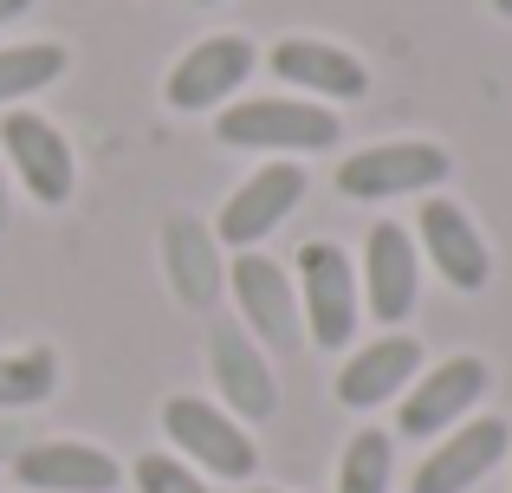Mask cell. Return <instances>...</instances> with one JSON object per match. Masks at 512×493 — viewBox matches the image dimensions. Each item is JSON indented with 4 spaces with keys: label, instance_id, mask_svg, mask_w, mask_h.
<instances>
[{
    "label": "cell",
    "instance_id": "1",
    "mask_svg": "<svg viewBox=\"0 0 512 493\" xmlns=\"http://www.w3.org/2000/svg\"><path fill=\"white\" fill-rule=\"evenodd\" d=\"M221 143H234V150H331L338 117L305 98H247L221 111Z\"/></svg>",
    "mask_w": 512,
    "mask_h": 493
},
{
    "label": "cell",
    "instance_id": "2",
    "mask_svg": "<svg viewBox=\"0 0 512 493\" xmlns=\"http://www.w3.org/2000/svg\"><path fill=\"white\" fill-rule=\"evenodd\" d=\"M163 429H169V442L182 448L188 461H201V468L221 474V481H247V474L260 468L253 435L240 429L234 416L208 409L201 396H169V403H163Z\"/></svg>",
    "mask_w": 512,
    "mask_h": 493
},
{
    "label": "cell",
    "instance_id": "3",
    "mask_svg": "<svg viewBox=\"0 0 512 493\" xmlns=\"http://www.w3.org/2000/svg\"><path fill=\"white\" fill-rule=\"evenodd\" d=\"M435 182H448L441 143H376V150H357L338 163V189L357 202H389V195L435 189Z\"/></svg>",
    "mask_w": 512,
    "mask_h": 493
},
{
    "label": "cell",
    "instance_id": "4",
    "mask_svg": "<svg viewBox=\"0 0 512 493\" xmlns=\"http://www.w3.org/2000/svg\"><path fill=\"white\" fill-rule=\"evenodd\" d=\"M299 286H305V325L325 351H344L357 331V273H350L344 247L312 241L299 247Z\"/></svg>",
    "mask_w": 512,
    "mask_h": 493
},
{
    "label": "cell",
    "instance_id": "5",
    "mask_svg": "<svg viewBox=\"0 0 512 493\" xmlns=\"http://www.w3.org/2000/svg\"><path fill=\"white\" fill-rule=\"evenodd\" d=\"M506 448H512V429H506V422H493V416L461 422V429H454L448 442H441L435 455L415 468V493H467L474 481H487V474L500 468Z\"/></svg>",
    "mask_w": 512,
    "mask_h": 493
},
{
    "label": "cell",
    "instance_id": "6",
    "mask_svg": "<svg viewBox=\"0 0 512 493\" xmlns=\"http://www.w3.org/2000/svg\"><path fill=\"white\" fill-rule=\"evenodd\" d=\"M299 202H305V169L299 163H266L253 182L234 189V202L221 208V228L214 234H221L227 247H253V241H266Z\"/></svg>",
    "mask_w": 512,
    "mask_h": 493
},
{
    "label": "cell",
    "instance_id": "7",
    "mask_svg": "<svg viewBox=\"0 0 512 493\" xmlns=\"http://www.w3.org/2000/svg\"><path fill=\"white\" fill-rule=\"evenodd\" d=\"M0 150L13 156V169H20V182L33 189V202H46V208H59V202H72V150H65V137L46 124V117H33V111H13L7 124H0Z\"/></svg>",
    "mask_w": 512,
    "mask_h": 493
},
{
    "label": "cell",
    "instance_id": "8",
    "mask_svg": "<svg viewBox=\"0 0 512 493\" xmlns=\"http://www.w3.org/2000/svg\"><path fill=\"white\" fill-rule=\"evenodd\" d=\"M415 292H422V260L409 247V228L396 221H376L370 247H363V299L383 325H402L415 312Z\"/></svg>",
    "mask_w": 512,
    "mask_h": 493
},
{
    "label": "cell",
    "instance_id": "9",
    "mask_svg": "<svg viewBox=\"0 0 512 493\" xmlns=\"http://www.w3.org/2000/svg\"><path fill=\"white\" fill-rule=\"evenodd\" d=\"M247 72H253V46L234 33H214L195 52H182V65L169 72V104L175 111H208V104L234 98L247 85Z\"/></svg>",
    "mask_w": 512,
    "mask_h": 493
},
{
    "label": "cell",
    "instance_id": "10",
    "mask_svg": "<svg viewBox=\"0 0 512 493\" xmlns=\"http://www.w3.org/2000/svg\"><path fill=\"white\" fill-rule=\"evenodd\" d=\"M227 286H234L240 299V318L253 325V338L266 344H299V292H292V279L279 273L273 260H260V253H240L234 273H227Z\"/></svg>",
    "mask_w": 512,
    "mask_h": 493
},
{
    "label": "cell",
    "instance_id": "11",
    "mask_svg": "<svg viewBox=\"0 0 512 493\" xmlns=\"http://www.w3.org/2000/svg\"><path fill=\"white\" fill-rule=\"evenodd\" d=\"M480 390H487V364H480V357H448L441 370H428V377L409 390L396 429L402 435H435V429H448V422H461V409L480 403Z\"/></svg>",
    "mask_w": 512,
    "mask_h": 493
},
{
    "label": "cell",
    "instance_id": "12",
    "mask_svg": "<svg viewBox=\"0 0 512 493\" xmlns=\"http://www.w3.org/2000/svg\"><path fill=\"white\" fill-rule=\"evenodd\" d=\"M422 253L435 260V273L448 279L454 292H480L487 273H493L487 241L474 234V221H467L454 202H428L422 208Z\"/></svg>",
    "mask_w": 512,
    "mask_h": 493
},
{
    "label": "cell",
    "instance_id": "13",
    "mask_svg": "<svg viewBox=\"0 0 512 493\" xmlns=\"http://www.w3.org/2000/svg\"><path fill=\"white\" fill-rule=\"evenodd\" d=\"M13 474L39 493H111L124 481L117 461L104 455V448H85V442H39L13 461Z\"/></svg>",
    "mask_w": 512,
    "mask_h": 493
},
{
    "label": "cell",
    "instance_id": "14",
    "mask_svg": "<svg viewBox=\"0 0 512 493\" xmlns=\"http://www.w3.org/2000/svg\"><path fill=\"white\" fill-rule=\"evenodd\" d=\"M415 370H422V344L402 338V331H389V338L363 344V351L338 370V403L376 409V403H389V396H396L402 383L415 377Z\"/></svg>",
    "mask_w": 512,
    "mask_h": 493
},
{
    "label": "cell",
    "instance_id": "15",
    "mask_svg": "<svg viewBox=\"0 0 512 493\" xmlns=\"http://www.w3.org/2000/svg\"><path fill=\"white\" fill-rule=\"evenodd\" d=\"M273 72L286 78V85L318 91V98H363V91H370V72H363L344 46H325V39H279Z\"/></svg>",
    "mask_w": 512,
    "mask_h": 493
},
{
    "label": "cell",
    "instance_id": "16",
    "mask_svg": "<svg viewBox=\"0 0 512 493\" xmlns=\"http://www.w3.org/2000/svg\"><path fill=\"white\" fill-rule=\"evenodd\" d=\"M214 377H221L227 403L240 409V416H273L279 409V390H273V370L260 364V351L247 344V331L240 325H214Z\"/></svg>",
    "mask_w": 512,
    "mask_h": 493
},
{
    "label": "cell",
    "instance_id": "17",
    "mask_svg": "<svg viewBox=\"0 0 512 493\" xmlns=\"http://www.w3.org/2000/svg\"><path fill=\"white\" fill-rule=\"evenodd\" d=\"M163 253H169L175 292H182L188 305H214V292H221V253H214V234L201 228V221L175 215L169 234H163Z\"/></svg>",
    "mask_w": 512,
    "mask_h": 493
},
{
    "label": "cell",
    "instance_id": "18",
    "mask_svg": "<svg viewBox=\"0 0 512 493\" xmlns=\"http://www.w3.org/2000/svg\"><path fill=\"white\" fill-rule=\"evenodd\" d=\"M65 72V46L52 39H33V46H0V104L7 98H33L39 85Z\"/></svg>",
    "mask_w": 512,
    "mask_h": 493
},
{
    "label": "cell",
    "instance_id": "19",
    "mask_svg": "<svg viewBox=\"0 0 512 493\" xmlns=\"http://www.w3.org/2000/svg\"><path fill=\"white\" fill-rule=\"evenodd\" d=\"M52 383H59V357H52V351L0 357V409H33V403H46Z\"/></svg>",
    "mask_w": 512,
    "mask_h": 493
},
{
    "label": "cell",
    "instance_id": "20",
    "mask_svg": "<svg viewBox=\"0 0 512 493\" xmlns=\"http://www.w3.org/2000/svg\"><path fill=\"white\" fill-rule=\"evenodd\" d=\"M338 493H389V435L383 429L350 435L344 468H338Z\"/></svg>",
    "mask_w": 512,
    "mask_h": 493
},
{
    "label": "cell",
    "instance_id": "21",
    "mask_svg": "<svg viewBox=\"0 0 512 493\" xmlns=\"http://www.w3.org/2000/svg\"><path fill=\"white\" fill-rule=\"evenodd\" d=\"M137 493H208V487H201V474H188L182 461L143 455V461H137Z\"/></svg>",
    "mask_w": 512,
    "mask_h": 493
},
{
    "label": "cell",
    "instance_id": "22",
    "mask_svg": "<svg viewBox=\"0 0 512 493\" xmlns=\"http://www.w3.org/2000/svg\"><path fill=\"white\" fill-rule=\"evenodd\" d=\"M26 7H33V0H0V20H20Z\"/></svg>",
    "mask_w": 512,
    "mask_h": 493
},
{
    "label": "cell",
    "instance_id": "23",
    "mask_svg": "<svg viewBox=\"0 0 512 493\" xmlns=\"http://www.w3.org/2000/svg\"><path fill=\"white\" fill-rule=\"evenodd\" d=\"M0 228H7V176H0Z\"/></svg>",
    "mask_w": 512,
    "mask_h": 493
},
{
    "label": "cell",
    "instance_id": "24",
    "mask_svg": "<svg viewBox=\"0 0 512 493\" xmlns=\"http://www.w3.org/2000/svg\"><path fill=\"white\" fill-rule=\"evenodd\" d=\"M493 13H506V20H512V0H493Z\"/></svg>",
    "mask_w": 512,
    "mask_h": 493
},
{
    "label": "cell",
    "instance_id": "25",
    "mask_svg": "<svg viewBox=\"0 0 512 493\" xmlns=\"http://www.w3.org/2000/svg\"><path fill=\"white\" fill-rule=\"evenodd\" d=\"M253 493H273V487H253Z\"/></svg>",
    "mask_w": 512,
    "mask_h": 493
}]
</instances>
